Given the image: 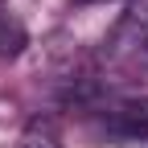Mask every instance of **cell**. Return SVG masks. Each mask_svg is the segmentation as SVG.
Masks as SVG:
<instances>
[{
  "label": "cell",
  "instance_id": "cell-1",
  "mask_svg": "<svg viewBox=\"0 0 148 148\" xmlns=\"http://www.w3.org/2000/svg\"><path fill=\"white\" fill-rule=\"evenodd\" d=\"M103 136L111 140H123V144H136L148 140V103H115L99 115Z\"/></svg>",
  "mask_w": 148,
  "mask_h": 148
},
{
  "label": "cell",
  "instance_id": "cell-2",
  "mask_svg": "<svg viewBox=\"0 0 148 148\" xmlns=\"http://www.w3.org/2000/svg\"><path fill=\"white\" fill-rule=\"evenodd\" d=\"M25 49V29L21 21H12L8 12H0V58H16Z\"/></svg>",
  "mask_w": 148,
  "mask_h": 148
}]
</instances>
